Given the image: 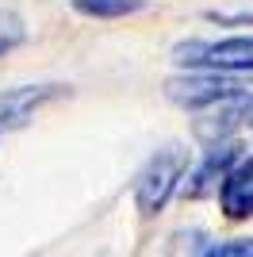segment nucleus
<instances>
[{
    "mask_svg": "<svg viewBox=\"0 0 253 257\" xmlns=\"http://www.w3.org/2000/svg\"><path fill=\"white\" fill-rule=\"evenodd\" d=\"M238 158H242V142H234V139L215 142V146H203V161L184 173L180 192L188 196V200H200V196H207V192H219L222 177L234 169Z\"/></svg>",
    "mask_w": 253,
    "mask_h": 257,
    "instance_id": "6",
    "label": "nucleus"
},
{
    "mask_svg": "<svg viewBox=\"0 0 253 257\" xmlns=\"http://www.w3.org/2000/svg\"><path fill=\"white\" fill-rule=\"evenodd\" d=\"M253 115V88L249 92H238V96H226L219 104H207L200 111H192V139L200 146H215V142L234 139V131L242 127L245 119Z\"/></svg>",
    "mask_w": 253,
    "mask_h": 257,
    "instance_id": "4",
    "label": "nucleus"
},
{
    "mask_svg": "<svg viewBox=\"0 0 253 257\" xmlns=\"http://www.w3.org/2000/svg\"><path fill=\"white\" fill-rule=\"evenodd\" d=\"M27 43V23L16 8H0V58Z\"/></svg>",
    "mask_w": 253,
    "mask_h": 257,
    "instance_id": "9",
    "label": "nucleus"
},
{
    "mask_svg": "<svg viewBox=\"0 0 253 257\" xmlns=\"http://www.w3.org/2000/svg\"><path fill=\"white\" fill-rule=\"evenodd\" d=\"M69 96V85H58V81H46V85H16L0 92V135H12V131H23L39 115L46 104Z\"/></svg>",
    "mask_w": 253,
    "mask_h": 257,
    "instance_id": "5",
    "label": "nucleus"
},
{
    "mask_svg": "<svg viewBox=\"0 0 253 257\" xmlns=\"http://www.w3.org/2000/svg\"><path fill=\"white\" fill-rule=\"evenodd\" d=\"M203 257H253V238H226V242H203Z\"/></svg>",
    "mask_w": 253,
    "mask_h": 257,
    "instance_id": "10",
    "label": "nucleus"
},
{
    "mask_svg": "<svg viewBox=\"0 0 253 257\" xmlns=\"http://www.w3.org/2000/svg\"><path fill=\"white\" fill-rule=\"evenodd\" d=\"M69 4L88 20H126V16L142 12V0H69Z\"/></svg>",
    "mask_w": 253,
    "mask_h": 257,
    "instance_id": "8",
    "label": "nucleus"
},
{
    "mask_svg": "<svg viewBox=\"0 0 253 257\" xmlns=\"http://www.w3.org/2000/svg\"><path fill=\"white\" fill-rule=\"evenodd\" d=\"M219 207L230 223L253 219V154H242L219 184Z\"/></svg>",
    "mask_w": 253,
    "mask_h": 257,
    "instance_id": "7",
    "label": "nucleus"
},
{
    "mask_svg": "<svg viewBox=\"0 0 253 257\" xmlns=\"http://www.w3.org/2000/svg\"><path fill=\"white\" fill-rule=\"evenodd\" d=\"M249 123H253V115H249Z\"/></svg>",
    "mask_w": 253,
    "mask_h": 257,
    "instance_id": "11",
    "label": "nucleus"
},
{
    "mask_svg": "<svg viewBox=\"0 0 253 257\" xmlns=\"http://www.w3.org/2000/svg\"><path fill=\"white\" fill-rule=\"evenodd\" d=\"M173 62L184 69H226V73H253V35H226V39H188L173 46Z\"/></svg>",
    "mask_w": 253,
    "mask_h": 257,
    "instance_id": "3",
    "label": "nucleus"
},
{
    "mask_svg": "<svg viewBox=\"0 0 253 257\" xmlns=\"http://www.w3.org/2000/svg\"><path fill=\"white\" fill-rule=\"evenodd\" d=\"M253 77L249 73H226V69H188L165 81V96L184 111H200L207 104H219L226 96L249 92Z\"/></svg>",
    "mask_w": 253,
    "mask_h": 257,
    "instance_id": "2",
    "label": "nucleus"
},
{
    "mask_svg": "<svg viewBox=\"0 0 253 257\" xmlns=\"http://www.w3.org/2000/svg\"><path fill=\"white\" fill-rule=\"evenodd\" d=\"M192 169V158L180 142H165L161 150H154L146 158V165L135 177V207L142 219H154L158 211H165V204L173 200V192H180L184 173Z\"/></svg>",
    "mask_w": 253,
    "mask_h": 257,
    "instance_id": "1",
    "label": "nucleus"
}]
</instances>
